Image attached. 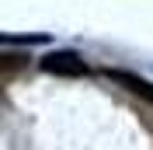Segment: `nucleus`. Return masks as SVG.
<instances>
[{"instance_id":"2","label":"nucleus","mask_w":153,"mask_h":150,"mask_svg":"<svg viewBox=\"0 0 153 150\" xmlns=\"http://www.w3.org/2000/svg\"><path fill=\"white\" fill-rule=\"evenodd\" d=\"M108 77H111L115 84H122L125 91H132V94H139L143 101H150L153 105V84L150 80H143L139 74H132V70H105Z\"/></svg>"},{"instance_id":"1","label":"nucleus","mask_w":153,"mask_h":150,"mask_svg":"<svg viewBox=\"0 0 153 150\" xmlns=\"http://www.w3.org/2000/svg\"><path fill=\"white\" fill-rule=\"evenodd\" d=\"M38 66L52 77H87V63L80 59V52L73 49H56V52H45L38 59Z\"/></svg>"},{"instance_id":"3","label":"nucleus","mask_w":153,"mask_h":150,"mask_svg":"<svg viewBox=\"0 0 153 150\" xmlns=\"http://www.w3.org/2000/svg\"><path fill=\"white\" fill-rule=\"evenodd\" d=\"M25 63H28L25 52H0V80L4 77H14L18 70H25Z\"/></svg>"}]
</instances>
